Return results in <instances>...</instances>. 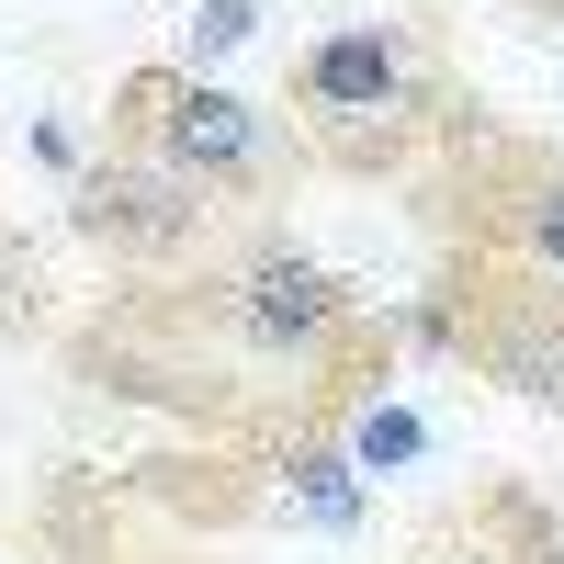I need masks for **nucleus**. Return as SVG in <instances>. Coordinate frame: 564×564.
I'll use <instances>...</instances> for the list:
<instances>
[{
	"instance_id": "nucleus-1",
	"label": "nucleus",
	"mask_w": 564,
	"mask_h": 564,
	"mask_svg": "<svg viewBox=\"0 0 564 564\" xmlns=\"http://www.w3.org/2000/svg\"><path fill=\"white\" fill-rule=\"evenodd\" d=\"M384 350H395V316H372L327 260H305L271 226L193 271L124 282L68 339L90 384L135 406H181L271 452H316L339 417H361V395L384 384Z\"/></svg>"
},
{
	"instance_id": "nucleus-2",
	"label": "nucleus",
	"mask_w": 564,
	"mask_h": 564,
	"mask_svg": "<svg viewBox=\"0 0 564 564\" xmlns=\"http://www.w3.org/2000/svg\"><path fill=\"white\" fill-rule=\"evenodd\" d=\"M282 135L339 181H406L475 148L486 124L417 23H327L282 79Z\"/></svg>"
},
{
	"instance_id": "nucleus-3",
	"label": "nucleus",
	"mask_w": 564,
	"mask_h": 564,
	"mask_svg": "<svg viewBox=\"0 0 564 564\" xmlns=\"http://www.w3.org/2000/svg\"><path fill=\"white\" fill-rule=\"evenodd\" d=\"M113 148L159 159V170H181V181H204V193L238 204L249 226H260V204H271L282 181H294V159H305L260 102L215 90L204 68H135V79L113 90Z\"/></svg>"
},
{
	"instance_id": "nucleus-4",
	"label": "nucleus",
	"mask_w": 564,
	"mask_h": 564,
	"mask_svg": "<svg viewBox=\"0 0 564 564\" xmlns=\"http://www.w3.org/2000/svg\"><path fill=\"white\" fill-rule=\"evenodd\" d=\"M395 327H406V339H430V350H452V361H475L486 384H508V395H531V406L564 417V282H553V271L452 249L441 282H430Z\"/></svg>"
},
{
	"instance_id": "nucleus-5",
	"label": "nucleus",
	"mask_w": 564,
	"mask_h": 564,
	"mask_svg": "<svg viewBox=\"0 0 564 564\" xmlns=\"http://www.w3.org/2000/svg\"><path fill=\"white\" fill-rule=\"evenodd\" d=\"M68 226H79V238L102 249L113 271H135V282H159V271H193V260H215V249L260 238V226H249L238 204H215L204 181H181V170L135 159V148H113L102 170H79V193H68Z\"/></svg>"
},
{
	"instance_id": "nucleus-6",
	"label": "nucleus",
	"mask_w": 564,
	"mask_h": 564,
	"mask_svg": "<svg viewBox=\"0 0 564 564\" xmlns=\"http://www.w3.org/2000/svg\"><path fill=\"white\" fill-rule=\"evenodd\" d=\"M452 249H486V260H520L564 282V159L531 148V135H475L430 170Z\"/></svg>"
},
{
	"instance_id": "nucleus-7",
	"label": "nucleus",
	"mask_w": 564,
	"mask_h": 564,
	"mask_svg": "<svg viewBox=\"0 0 564 564\" xmlns=\"http://www.w3.org/2000/svg\"><path fill=\"white\" fill-rule=\"evenodd\" d=\"M417 564H564V520H553L531 486L486 475L430 542H417Z\"/></svg>"
},
{
	"instance_id": "nucleus-8",
	"label": "nucleus",
	"mask_w": 564,
	"mask_h": 564,
	"mask_svg": "<svg viewBox=\"0 0 564 564\" xmlns=\"http://www.w3.org/2000/svg\"><path fill=\"white\" fill-rule=\"evenodd\" d=\"M417 452V417L406 406H361L350 417V463H406Z\"/></svg>"
},
{
	"instance_id": "nucleus-9",
	"label": "nucleus",
	"mask_w": 564,
	"mask_h": 564,
	"mask_svg": "<svg viewBox=\"0 0 564 564\" xmlns=\"http://www.w3.org/2000/svg\"><path fill=\"white\" fill-rule=\"evenodd\" d=\"M260 34V0H204L193 12V57H226V45H249Z\"/></svg>"
},
{
	"instance_id": "nucleus-10",
	"label": "nucleus",
	"mask_w": 564,
	"mask_h": 564,
	"mask_svg": "<svg viewBox=\"0 0 564 564\" xmlns=\"http://www.w3.org/2000/svg\"><path fill=\"white\" fill-rule=\"evenodd\" d=\"M531 12H553V23H564V0H531Z\"/></svg>"
},
{
	"instance_id": "nucleus-11",
	"label": "nucleus",
	"mask_w": 564,
	"mask_h": 564,
	"mask_svg": "<svg viewBox=\"0 0 564 564\" xmlns=\"http://www.w3.org/2000/svg\"><path fill=\"white\" fill-rule=\"evenodd\" d=\"M0 282H12V249H0Z\"/></svg>"
}]
</instances>
